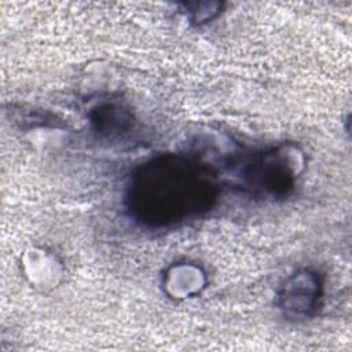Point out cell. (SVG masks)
Returning <instances> with one entry per match:
<instances>
[{
    "label": "cell",
    "instance_id": "obj_1",
    "mask_svg": "<svg viewBox=\"0 0 352 352\" xmlns=\"http://www.w3.org/2000/svg\"><path fill=\"white\" fill-rule=\"evenodd\" d=\"M206 187L197 172L183 162L158 164L144 175V190L155 194V214L164 221L195 212L204 199L199 191Z\"/></svg>",
    "mask_w": 352,
    "mask_h": 352
}]
</instances>
